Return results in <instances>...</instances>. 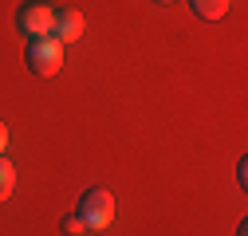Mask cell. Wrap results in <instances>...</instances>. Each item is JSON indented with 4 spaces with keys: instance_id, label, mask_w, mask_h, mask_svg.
Returning a JSON list of instances; mask_svg holds the SVG:
<instances>
[{
    "instance_id": "obj_3",
    "label": "cell",
    "mask_w": 248,
    "mask_h": 236,
    "mask_svg": "<svg viewBox=\"0 0 248 236\" xmlns=\"http://www.w3.org/2000/svg\"><path fill=\"white\" fill-rule=\"evenodd\" d=\"M79 217L87 228H110L114 221V197L107 189H87L83 201H79Z\"/></svg>"
},
{
    "instance_id": "obj_6",
    "label": "cell",
    "mask_w": 248,
    "mask_h": 236,
    "mask_svg": "<svg viewBox=\"0 0 248 236\" xmlns=\"http://www.w3.org/2000/svg\"><path fill=\"white\" fill-rule=\"evenodd\" d=\"M16 189V165L8 158H0V201H8Z\"/></svg>"
},
{
    "instance_id": "obj_4",
    "label": "cell",
    "mask_w": 248,
    "mask_h": 236,
    "mask_svg": "<svg viewBox=\"0 0 248 236\" xmlns=\"http://www.w3.org/2000/svg\"><path fill=\"white\" fill-rule=\"evenodd\" d=\"M51 32H55V40L59 44H75L79 36H83V12L79 8H63V12H55V24H51Z\"/></svg>"
},
{
    "instance_id": "obj_9",
    "label": "cell",
    "mask_w": 248,
    "mask_h": 236,
    "mask_svg": "<svg viewBox=\"0 0 248 236\" xmlns=\"http://www.w3.org/2000/svg\"><path fill=\"white\" fill-rule=\"evenodd\" d=\"M158 4H170V0H158Z\"/></svg>"
},
{
    "instance_id": "obj_1",
    "label": "cell",
    "mask_w": 248,
    "mask_h": 236,
    "mask_svg": "<svg viewBox=\"0 0 248 236\" xmlns=\"http://www.w3.org/2000/svg\"><path fill=\"white\" fill-rule=\"evenodd\" d=\"M59 67H63V44H59L55 36H40V40L28 44V71H32V75L47 79Z\"/></svg>"
},
{
    "instance_id": "obj_5",
    "label": "cell",
    "mask_w": 248,
    "mask_h": 236,
    "mask_svg": "<svg viewBox=\"0 0 248 236\" xmlns=\"http://www.w3.org/2000/svg\"><path fill=\"white\" fill-rule=\"evenodd\" d=\"M189 8H193L201 20H225L229 0H189Z\"/></svg>"
},
{
    "instance_id": "obj_2",
    "label": "cell",
    "mask_w": 248,
    "mask_h": 236,
    "mask_svg": "<svg viewBox=\"0 0 248 236\" xmlns=\"http://www.w3.org/2000/svg\"><path fill=\"white\" fill-rule=\"evenodd\" d=\"M51 24H55V8L47 4V0H24L20 12H16V28H20L28 40L51 36Z\"/></svg>"
},
{
    "instance_id": "obj_8",
    "label": "cell",
    "mask_w": 248,
    "mask_h": 236,
    "mask_svg": "<svg viewBox=\"0 0 248 236\" xmlns=\"http://www.w3.org/2000/svg\"><path fill=\"white\" fill-rule=\"evenodd\" d=\"M4 150H8V126L0 122V158H4Z\"/></svg>"
},
{
    "instance_id": "obj_7",
    "label": "cell",
    "mask_w": 248,
    "mask_h": 236,
    "mask_svg": "<svg viewBox=\"0 0 248 236\" xmlns=\"http://www.w3.org/2000/svg\"><path fill=\"white\" fill-rule=\"evenodd\" d=\"M63 232H67V236H83V232H87V224H83V217H79V213H71V217H63Z\"/></svg>"
}]
</instances>
